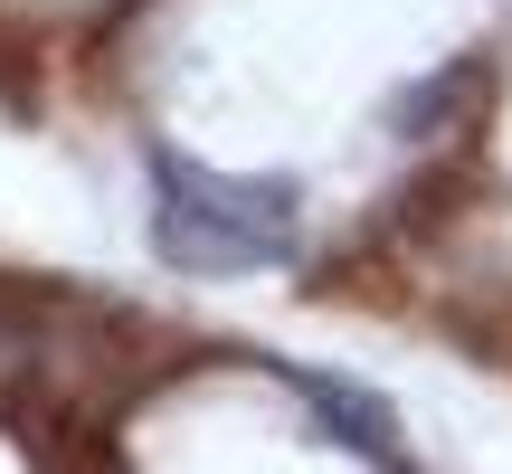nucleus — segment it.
I'll use <instances>...</instances> for the list:
<instances>
[{
	"label": "nucleus",
	"mask_w": 512,
	"mask_h": 474,
	"mask_svg": "<svg viewBox=\"0 0 512 474\" xmlns=\"http://www.w3.org/2000/svg\"><path fill=\"white\" fill-rule=\"evenodd\" d=\"M152 247L181 275H256L285 266L304 219H294V181H238V171L162 162L152 171Z\"/></svg>",
	"instance_id": "1"
},
{
	"label": "nucleus",
	"mask_w": 512,
	"mask_h": 474,
	"mask_svg": "<svg viewBox=\"0 0 512 474\" xmlns=\"http://www.w3.org/2000/svg\"><path fill=\"white\" fill-rule=\"evenodd\" d=\"M294 380H304V399L323 408V418L342 427L351 446H370L380 465H399V418H389V408L370 399V389H351V380H323V370H294Z\"/></svg>",
	"instance_id": "2"
},
{
	"label": "nucleus",
	"mask_w": 512,
	"mask_h": 474,
	"mask_svg": "<svg viewBox=\"0 0 512 474\" xmlns=\"http://www.w3.org/2000/svg\"><path fill=\"white\" fill-rule=\"evenodd\" d=\"M475 95H484V67H475V57H456L437 86H408L399 105H389V133H399V143H427V133H437V124H456Z\"/></svg>",
	"instance_id": "3"
}]
</instances>
